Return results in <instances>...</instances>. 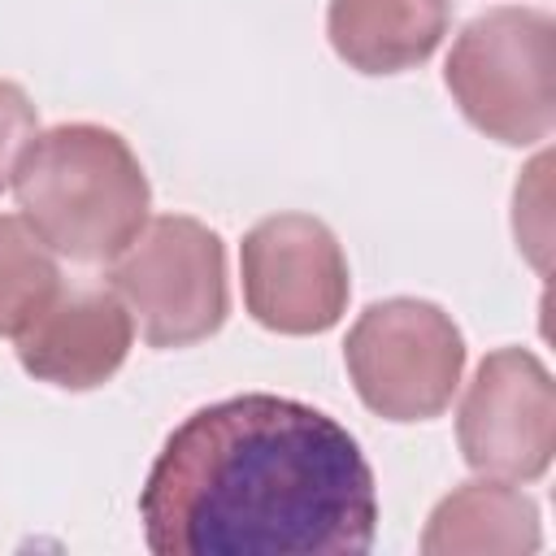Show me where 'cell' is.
I'll return each mask as SVG.
<instances>
[{
    "instance_id": "obj_10",
    "label": "cell",
    "mask_w": 556,
    "mask_h": 556,
    "mask_svg": "<svg viewBox=\"0 0 556 556\" xmlns=\"http://www.w3.org/2000/svg\"><path fill=\"white\" fill-rule=\"evenodd\" d=\"M543 530H539V504L517 491V482L500 478H473L452 486L421 534L426 556H465V552H539Z\"/></svg>"
},
{
    "instance_id": "obj_5",
    "label": "cell",
    "mask_w": 556,
    "mask_h": 556,
    "mask_svg": "<svg viewBox=\"0 0 556 556\" xmlns=\"http://www.w3.org/2000/svg\"><path fill=\"white\" fill-rule=\"evenodd\" d=\"M348 378L361 404L387 421L439 417L465 374V334L430 300L391 295L369 304L343 343Z\"/></svg>"
},
{
    "instance_id": "obj_1",
    "label": "cell",
    "mask_w": 556,
    "mask_h": 556,
    "mask_svg": "<svg viewBox=\"0 0 556 556\" xmlns=\"http://www.w3.org/2000/svg\"><path fill=\"white\" fill-rule=\"evenodd\" d=\"M139 521L156 556H361L378 534V486L343 421L248 391L169 430Z\"/></svg>"
},
{
    "instance_id": "obj_8",
    "label": "cell",
    "mask_w": 556,
    "mask_h": 556,
    "mask_svg": "<svg viewBox=\"0 0 556 556\" xmlns=\"http://www.w3.org/2000/svg\"><path fill=\"white\" fill-rule=\"evenodd\" d=\"M130 343L135 317L122 295L113 287H74L56 291L17 330V361L35 382L61 391H96L126 365Z\"/></svg>"
},
{
    "instance_id": "obj_6",
    "label": "cell",
    "mask_w": 556,
    "mask_h": 556,
    "mask_svg": "<svg viewBox=\"0 0 556 556\" xmlns=\"http://www.w3.org/2000/svg\"><path fill=\"white\" fill-rule=\"evenodd\" d=\"M239 269L252 321L274 334H326L348 313V256L313 213L261 217L243 235Z\"/></svg>"
},
{
    "instance_id": "obj_4",
    "label": "cell",
    "mask_w": 556,
    "mask_h": 556,
    "mask_svg": "<svg viewBox=\"0 0 556 556\" xmlns=\"http://www.w3.org/2000/svg\"><path fill=\"white\" fill-rule=\"evenodd\" d=\"M109 265L113 291L152 348H191L222 330L230 308L226 243L200 217H148L126 252Z\"/></svg>"
},
{
    "instance_id": "obj_2",
    "label": "cell",
    "mask_w": 556,
    "mask_h": 556,
    "mask_svg": "<svg viewBox=\"0 0 556 556\" xmlns=\"http://www.w3.org/2000/svg\"><path fill=\"white\" fill-rule=\"evenodd\" d=\"M9 187L26 226L56 256L78 265H109L122 256L152 208V187L135 148L96 122L39 130L22 148Z\"/></svg>"
},
{
    "instance_id": "obj_12",
    "label": "cell",
    "mask_w": 556,
    "mask_h": 556,
    "mask_svg": "<svg viewBox=\"0 0 556 556\" xmlns=\"http://www.w3.org/2000/svg\"><path fill=\"white\" fill-rule=\"evenodd\" d=\"M35 135H39V113L30 96L17 83L0 78V191L13 182V165Z\"/></svg>"
},
{
    "instance_id": "obj_11",
    "label": "cell",
    "mask_w": 556,
    "mask_h": 556,
    "mask_svg": "<svg viewBox=\"0 0 556 556\" xmlns=\"http://www.w3.org/2000/svg\"><path fill=\"white\" fill-rule=\"evenodd\" d=\"M61 291L52 248L26 226V217L0 213V334L17 330Z\"/></svg>"
},
{
    "instance_id": "obj_9",
    "label": "cell",
    "mask_w": 556,
    "mask_h": 556,
    "mask_svg": "<svg viewBox=\"0 0 556 556\" xmlns=\"http://www.w3.org/2000/svg\"><path fill=\"white\" fill-rule=\"evenodd\" d=\"M452 26V0H330L326 35L356 74H404L434 56Z\"/></svg>"
},
{
    "instance_id": "obj_7",
    "label": "cell",
    "mask_w": 556,
    "mask_h": 556,
    "mask_svg": "<svg viewBox=\"0 0 556 556\" xmlns=\"http://www.w3.org/2000/svg\"><path fill=\"white\" fill-rule=\"evenodd\" d=\"M456 443L473 473L539 482L556 456V382L526 348H495L478 361L456 413Z\"/></svg>"
},
{
    "instance_id": "obj_3",
    "label": "cell",
    "mask_w": 556,
    "mask_h": 556,
    "mask_svg": "<svg viewBox=\"0 0 556 556\" xmlns=\"http://www.w3.org/2000/svg\"><path fill=\"white\" fill-rule=\"evenodd\" d=\"M443 83L473 130L504 148H534L556 126V22L543 9L500 4L465 22Z\"/></svg>"
}]
</instances>
